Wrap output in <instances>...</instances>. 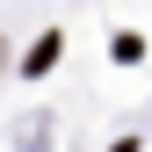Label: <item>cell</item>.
<instances>
[{
    "label": "cell",
    "mask_w": 152,
    "mask_h": 152,
    "mask_svg": "<svg viewBox=\"0 0 152 152\" xmlns=\"http://www.w3.org/2000/svg\"><path fill=\"white\" fill-rule=\"evenodd\" d=\"M58 36H36V51H29V58H22V72H29V80H36V72H51V65H58Z\"/></svg>",
    "instance_id": "cell-1"
},
{
    "label": "cell",
    "mask_w": 152,
    "mask_h": 152,
    "mask_svg": "<svg viewBox=\"0 0 152 152\" xmlns=\"http://www.w3.org/2000/svg\"><path fill=\"white\" fill-rule=\"evenodd\" d=\"M138 58H145V44H138V36L123 29V36H116V65H138Z\"/></svg>",
    "instance_id": "cell-2"
}]
</instances>
